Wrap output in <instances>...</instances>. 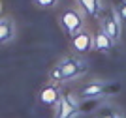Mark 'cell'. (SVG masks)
Here are the masks:
<instances>
[{
  "label": "cell",
  "instance_id": "14",
  "mask_svg": "<svg viewBox=\"0 0 126 118\" xmlns=\"http://www.w3.org/2000/svg\"><path fill=\"white\" fill-rule=\"evenodd\" d=\"M100 118H121L119 114H113V113H107V114H102Z\"/></svg>",
  "mask_w": 126,
  "mask_h": 118
},
{
  "label": "cell",
  "instance_id": "8",
  "mask_svg": "<svg viewBox=\"0 0 126 118\" xmlns=\"http://www.w3.org/2000/svg\"><path fill=\"white\" fill-rule=\"evenodd\" d=\"M79 8L83 10L85 15H98V11H100V0H77Z\"/></svg>",
  "mask_w": 126,
  "mask_h": 118
},
{
  "label": "cell",
  "instance_id": "5",
  "mask_svg": "<svg viewBox=\"0 0 126 118\" xmlns=\"http://www.w3.org/2000/svg\"><path fill=\"white\" fill-rule=\"evenodd\" d=\"M15 34H17L15 21L11 17H0V45L11 43L15 39Z\"/></svg>",
  "mask_w": 126,
  "mask_h": 118
},
{
  "label": "cell",
  "instance_id": "13",
  "mask_svg": "<svg viewBox=\"0 0 126 118\" xmlns=\"http://www.w3.org/2000/svg\"><path fill=\"white\" fill-rule=\"evenodd\" d=\"M34 2H36L38 8H42V10H51V8H55L60 0H34Z\"/></svg>",
  "mask_w": 126,
  "mask_h": 118
},
{
  "label": "cell",
  "instance_id": "11",
  "mask_svg": "<svg viewBox=\"0 0 126 118\" xmlns=\"http://www.w3.org/2000/svg\"><path fill=\"white\" fill-rule=\"evenodd\" d=\"M49 81L53 82V84H58L60 81H64V77H62V69H60V66H55L49 71Z\"/></svg>",
  "mask_w": 126,
  "mask_h": 118
},
{
  "label": "cell",
  "instance_id": "3",
  "mask_svg": "<svg viewBox=\"0 0 126 118\" xmlns=\"http://www.w3.org/2000/svg\"><path fill=\"white\" fill-rule=\"evenodd\" d=\"M90 49H94V36L90 32L81 30L72 36V51L75 54H87Z\"/></svg>",
  "mask_w": 126,
  "mask_h": 118
},
{
  "label": "cell",
  "instance_id": "2",
  "mask_svg": "<svg viewBox=\"0 0 126 118\" xmlns=\"http://www.w3.org/2000/svg\"><path fill=\"white\" fill-rule=\"evenodd\" d=\"M121 19L117 15V11H109V13H105V17L102 19V30L105 32V36L109 38L113 43L121 39Z\"/></svg>",
  "mask_w": 126,
  "mask_h": 118
},
{
  "label": "cell",
  "instance_id": "10",
  "mask_svg": "<svg viewBox=\"0 0 126 118\" xmlns=\"http://www.w3.org/2000/svg\"><path fill=\"white\" fill-rule=\"evenodd\" d=\"M102 92H104V84H102V82H90L89 86L83 88L81 96H83V98H96V96H100Z\"/></svg>",
  "mask_w": 126,
  "mask_h": 118
},
{
  "label": "cell",
  "instance_id": "12",
  "mask_svg": "<svg viewBox=\"0 0 126 118\" xmlns=\"http://www.w3.org/2000/svg\"><path fill=\"white\" fill-rule=\"evenodd\" d=\"M115 11H117V15H119V19H121V23L126 25V0H121V2L117 4Z\"/></svg>",
  "mask_w": 126,
  "mask_h": 118
},
{
  "label": "cell",
  "instance_id": "9",
  "mask_svg": "<svg viewBox=\"0 0 126 118\" xmlns=\"http://www.w3.org/2000/svg\"><path fill=\"white\" fill-rule=\"evenodd\" d=\"M113 45H115V43H113L109 38L105 36L104 30H100V32L94 36V49H96V51H109Z\"/></svg>",
  "mask_w": 126,
  "mask_h": 118
},
{
  "label": "cell",
  "instance_id": "4",
  "mask_svg": "<svg viewBox=\"0 0 126 118\" xmlns=\"http://www.w3.org/2000/svg\"><path fill=\"white\" fill-rule=\"evenodd\" d=\"M58 66L62 69V77L64 79H75L85 71L83 66H81V62H79L77 58H74V56H68V58H64V60H60Z\"/></svg>",
  "mask_w": 126,
  "mask_h": 118
},
{
  "label": "cell",
  "instance_id": "6",
  "mask_svg": "<svg viewBox=\"0 0 126 118\" xmlns=\"http://www.w3.org/2000/svg\"><path fill=\"white\" fill-rule=\"evenodd\" d=\"M40 101L43 105H57L60 101V92H58V84H47V86L42 88V92H40Z\"/></svg>",
  "mask_w": 126,
  "mask_h": 118
},
{
  "label": "cell",
  "instance_id": "1",
  "mask_svg": "<svg viewBox=\"0 0 126 118\" xmlns=\"http://www.w3.org/2000/svg\"><path fill=\"white\" fill-rule=\"evenodd\" d=\"M58 23H60V28L64 30V34H68L70 38L75 36L77 32L85 30V13L81 8H68L64 10L58 17Z\"/></svg>",
  "mask_w": 126,
  "mask_h": 118
},
{
  "label": "cell",
  "instance_id": "15",
  "mask_svg": "<svg viewBox=\"0 0 126 118\" xmlns=\"http://www.w3.org/2000/svg\"><path fill=\"white\" fill-rule=\"evenodd\" d=\"M2 10H4V6H2V0H0V15H2Z\"/></svg>",
  "mask_w": 126,
  "mask_h": 118
},
{
  "label": "cell",
  "instance_id": "7",
  "mask_svg": "<svg viewBox=\"0 0 126 118\" xmlns=\"http://www.w3.org/2000/svg\"><path fill=\"white\" fill-rule=\"evenodd\" d=\"M58 105V118H70L74 114V111L77 109V101L74 99V96H66V98H60Z\"/></svg>",
  "mask_w": 126,
  "mask_h": 118
}]
</instances>
